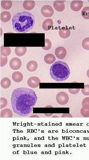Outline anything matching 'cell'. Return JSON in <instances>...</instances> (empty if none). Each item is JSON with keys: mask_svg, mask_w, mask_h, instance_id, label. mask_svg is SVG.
I'll return each mask as SVG.
<instances>
[{"mask_svg": "<svg viewBox=\"0 0 89 160\" xmlns=\"http://www.w3.org/2000/svg\"><path fill=\"white\" fill-rule=\"evenodd\" d=\"M37 100L35 93L32 89L26 88L15 89L11 98L14 112L22 116L29 115L32 113Z\"/></svg>", "mask_w": 89, "mask_h": 160, "instance_id": "obj_1", "label": "cell"}, {"mask_svg": "<svg viewBox=\"0 0 89 160\" xmlns=\"http://www.w3.org/2000/svg\"><path fill=\"white\" fill-rule=\"evenodd\" d=\"M13 29L17 33H25L33 29L35 24L34 15L23 11L16 14L12 20Z\"/></svg>", "mask_w": 89, "mask_h": 160, "instance_id": "obj_2", "label": "cell"}, {"mask_svg": "<svg viewBox=\"0 0 89 160\" xmlns=\"http://www.w3.org/2000/svg\"><path fill=\"white\" fill-rule=\"evenodd\" d=\"M70 74V69L67 63L62 61H57L54 63L50 69L52 78L57 82L67 80Z\"/></svg>", "mask_w": 89, "mask_h": 160, "instance_id": "obj_3", "label": "cell"}, {"mask_svg": "<svg viewBox=\"0 0 89 160\" xmlns=\"http://www.w3.org/2000/svg\"><path fill=\"white\" fill-rule=\"evenodd\" d=\"M56 100L57 103L61 105L67 104L69 101V97L65 92L62 91L57 94Z\"/></svg>", "mask_w": 89, "mask_h": 160, "instance_id": "obj_4", "label": "cell"}, {"mask_svg": "<svg viewBox=\"0 0 89 160\" xmlns=\"http://www.w3.org/2000/svg\"><path fill=\"white\" fill-rule=\"evenodd\" d=\"M42 15L45 17H50L53 16L54 14V10L53 8L49 5H45L41 9Z\"/></svg>", "mask_w": 89, "mask_h": 160, "instance_id": "obj_5", "label": "cell"}, {"mask_svg": "<svg viewBox=\"0 0 89 160\" xmlns=\"http://www.w3.org/2000/svg\"><path fill=\"white\" fill-rule=\"evenodd\" d=\"M41 81L40 79L36 77H30L27 81V84L29 87L32 88H36L39 87Z\"/></svg>", "mask_w": 89, "mask_h": 160, "instance_id": "obj_6", "label": "cell"}, {"mask_svg": "<svg viewBox=\"0 0 89 160\" xmlns=\"http://www.w3.org/2000/svg\"><path fill=\"white\" fill-rule=\"evenodd\" d=\"M21 61L17 57H13L10 60L9 65L11 69L13 70H18L22 66Z\"/></svg>", "mask_w": 89, "mask_h": 160, "instance_id": "obj_7", "label": "cell"}, {"mask_svg": "<svg viewBox=\"0 0 89 160\" xmlns=\"http://www.w3.org/2000/svg\"><path fill=\"white\" fill-rule=\"evenodd\" d=\"M55 54L58 59H64L67 55V51L64 47H59L55 49Z\"/></svg>", "mask_w": 89, "mask_h": 160, "instance_id": "obj_8", "label": "cell"}, {"mask_svg": "<svg viewBox=\"0 0 89 160\" xmlns=\"http://www.w3.org/2000/svg\"><path fill=\"white\" fill-rule=\"evenodd\" d=\"M83 1H73L71 4V8L73 11L77 12L81 9L83 6Z\"/></svg>", "mask_w": 89, "mask_h": 160, "instance_id": "obj_9", "label": "cell"}, {"mask_svg": "<svg viewBox=\"0 0 89 160\" xmlns=\"http://www.w3.org/2000/svg\"><path fill=\"white\" fill-rule=\"evenodd\" d=\"M65 1H56L54 3L53 6L56 11L59 12L64 11L65 9V6L64 3Z\"/></svg>", "mask_w": 89, "mask_h": 160, "instance_id": "obj_10", "label": "cell"}, {"mask_svg": "<svg viewBox=\"0 0 89 160\" xmlns=\"http://www.w3.org/2000/svg\"><path fill=\"white\" fill-rule=\"evenodd\" d=\"M59 34L61 38L67 39L70 36L71 31L67 27H63L59 30Z\"/></svg>", "mask_w": 89, "mask_h": 160, "instance_id": "obj_11", "label": "cell"}, {"mask_svg": "<svg viewBox=\"0 0 89 160\" xmlns=\"http://www.w3.org/2000/svg\"><path fill=\"white\" fill-rule=\"evenodd\" d=\"M54 23L53 20L49 19H46L43 22L42 27L44 30L49 31L53 26Z\"/></svg>", "mask_w": 89, "mask_h": 160, "instance_id": "obj_12", "label": "cell"}, {"mask_svg": "<svg viewBox=\"0 0 89 160\" xmlns=\"http://www.w3.org/2000/svg\"><path fill=\"white\" fill-rule=\"evenodd\" d=\"M35 4V2L34 1H24L23 6L24 9L30 11L34 8Z\"/></svg>", "mask_w": 89, "mask_h": 160, "instance_id": "obj_13", "label": "cell"}, {"mask_svg": "<svg viewBox=\"0 0 89 160\" xmlns=\"http://www.w3.org/2000/svg\"><path fill=\"white\" fill-rule=\"evenodd\" d=\"M23 75L20 72H15L12 75V78L15 82L19 83L21 82L23 80Z\"/></svg>", "mask_w": 89, "mask_h": 160, "instance_id": "obj_14", "label": "cell"}, {"mask_svg": "<svg viewBox=\"0 0 89 160\" xmlns=\"http://www.w3.org/2000/svg\"><path fill=\"white\" fill-rule=\"evenodd\" d=\"M11 15L8 11H3L1 14V20L3 22H8L11 19Z\"/></svg>", "mask_w": 89, "mask_h": 160, "instance_id": "obj_15", "label": "cell"}, {"mask_svg": "<svg viewBox=\"0 0 89 160\" xmlns=\"http://www.w3.org/2000/svg\"><path fill=\"white\" fill-rule=\"evenodd\" d=\"M38 67L37 63L35 61L31 60L28 63L27 68L28 71L30 72L36 71Z\"/></svg>", "mask_w": 89, "mask_h": 160, "instance_id": "obj_16", "label": "cell"}, {"mask_svg": "<svg viewBox=\"0 0 89 160\" xmlns=\"http://www.w3.org/2000/svg\"><path fill=\"white\" fill-rule=\"evenodd\" d=\"M27 52V47H17L15 50V54L20 57L24 56Z\"/></svg>", "mask_w": 89, "mask_h": 160, "instance_id": "obj_17", "label": "cell"}, {"mask_svg": "<svg viewBox=\"0 0 89 160\" xmlns=\"http://www.w3.org/2000/svg\"><path fill=\"white\" fill-rule=\"evenodd\" d=\"M11 82L9 78L7 77H5L1 80V87L3 89H7L11 85Z\"/></svg>", "mask_w": 89, "mask_h": 160, "instance_id": "obj_18", "label": "cell"}, {"mask_svg": "<svg viewBox=\"0 0 89 160\" xmlns=\"http://www.w3.org/2000/svg\"><path fill=\"white\" fill-rule=\"evenodd\" d=\"M0 52L1 55L4 57H7L11 54V49L9 47H5L4 45H2L1 47Z\"/></svg>", "mask_w": 89, "mask_h": 160, "instance_id": "obj_19", "label": "cell"}, {"mask_svg": "<svg viewBox=\"0 0 89 160\" xmlns=\"http://www.w3.org/2000/svg\"><path fill=\"white\" fill-rule=\"evenodd\" d=\"M56 60L55 56L52 54H48L45 56L44 61L48 64H52Z\"/></svg>", "mask_w": 89, "mask_h": 160, "instance_id": "obj_20", "label": "cell"}, {"mask_svg": "<svg viewBox=\"0 0 89 160\" xmlns=\"http://www.w3.org/2000/svg\"><path fill=\"white\" fill-rule=\"evenodd\" d=\"M12 5L13 3L11 1H3L1 2V8L4 10H9L11 8Z\"/></svg>", "mask_w": 89, "mask_h": 160, "instance_id": "obj_21", "label": "cell"}, {"mask_svg": "<svg viewBox=\"0 0 89 160\" xmlns=\"http://www.w3.org/2000/svg\"><path fill=\"white\" fill-rule=\"evenodd\" d=\"M13 116V113L11 110L9 109H5L1 112V118L12 117Z\"/></svg>", "mask_w": 89, "mask_h": 160, "instance_id": "obj_22", "label": "cell"}, {"mask_svg": "<svg viewBox=\"0 0 89 160\" xmlns=\"http://www.w3.org/2000/svg\"><path fill=\"white\" fill-rule=\"evenodd\" d=\"M81 15L84 19L89 20V6L83 8L81 11Z\"/></svg>", "mask_w": 89, "mask_h": 160, "instance_id": "obj_23", "label": "cell"}, {"mask_svg": "<svg viewBox=\"0 0 89 160\" xmlns=\"http://www.w3.org/2000/svg\"><path fill=\"white\" fill-rule=\"evenodd\" d=\"M52 47V43L51 41L48 39H45V46L42 47L44 50L46 51L49 50Z\"/></svg>", "mask_w": 89, "mask_h": 160, "instance_id": "obj_24", "label": "cell"}, {"mask_svg": "<svg viewBox=\"0 0 89 160\" xmlns=\"http://www.w3.org/2000/svg\"><path fill=\"white\" fill-rule=\"evenodd\" d=\"M82 46L85 50H89V37L85 38L83 40Z\"/></svg>", "mask_w": 89, "mask_h": 160, "instance_id": "obj_25", "label": "cell"}, {"mask_svg": "<svg viewBox=\"0 0 89 160\" xmlns=\"http://www.w3.org/2000/svg\"><path fill=\"white\" fill-rule=\"evenodd\" d=\"M8 58L1 55L0 57V66L1 67H3L6 65L8 62Z\"/></svg>", "mask_w": 89, "mask_h": 160, "instance_id": "obj_26", "label": "cell"}, {"mask_svg": "<svg viewBox=\"0 0 89 160\" xmlns=\"http://www.w3.org/2000/svg\"><path fill=\"white\" fill-rule=\"evenodd\" d=\"M82 108L85 109H89V97L83 99L82 103Z\"/></svg>", "mask_w": 89, "mask_h": 160, "instance_id": "obj_27", "label": "cell"}, {"mask_svg": "<svg viewBox=\"0 0 89 160\" xmlns=\"http://www.w3.org/2000/svg\"><path fill=\"white\" fill-rule=\"evenodd\" d=\"M8 105L7 100L4 98H1L0 99V107L1 109L6 108Z\"/></svg>", "mask_w": 89, "mask_h": 160, "instance_id": "obj_28", "label": "cell"}, {"mask_svg": "<svg viewBox=\"0 0 89 160\" xmlns=\"http://www.w3.org/2000/svg\"><path fill=\"white\" fill-rule=\"evenodd\" d=\"M80 113L83 117H89V109H85L82 108L80 110Z\"/></svg>", "mask_w": 89, "mask_h": 160, "instance_id": "obj_29", "label": "cell"}, {"mask_svg": "<svg viewBox=\"0 0 89 160\" xmlns=\"http://www.w3.org/2000/svg\"><path fill=\"white\" fill-rule=\"evenodd\" d=\"M82 94L85 96H89V85H85L84 88L81 89Z\"/></svg>", "mask_w": 89, "mask_h": 160, "instance_id": "obj_30", "label": "cell"}, {"mask_svg": "<svg viewBox=\"0 0 89 160\" xmlns=\"http://www.w3.org/2000/svg\"><path fill=\"white\" fill-rule=\"evenodd\" d=\"M69 92L71 94L75 95L78 94L79 92L80 89H69Z\"/></svg>", "mask_w": 89, "mask_h": 160, "instance_id": "obj_31", "label": "cell"}, {"mask_svg": "<svg viewBox=\"0 0 89 160\" xmlns=\"http://www.w3.org/2000/svg\"><path fill=\"white\" fill-rule=\"evenodd\" d=\"M62 117H72L71 114H63Z\"/></svg>", "mask_w": 89, "mask_h": 160, "instance_id": "obj_32", "label": "cell"}, {"mask_svg": "<svg viewBox=\"0 0 89 160\" xmlns=\"http://www.w3.org/2000/svg\"><path fill=\"white\" fill-rule=\"evenodd\" d=\"M87 75L88 78H89V69L88 70L87 72Z\"/></svg>", "mask_w": 89, "mask_h": 160, "instance_id": "obj_33", "label": "cell"}]
</instances>
